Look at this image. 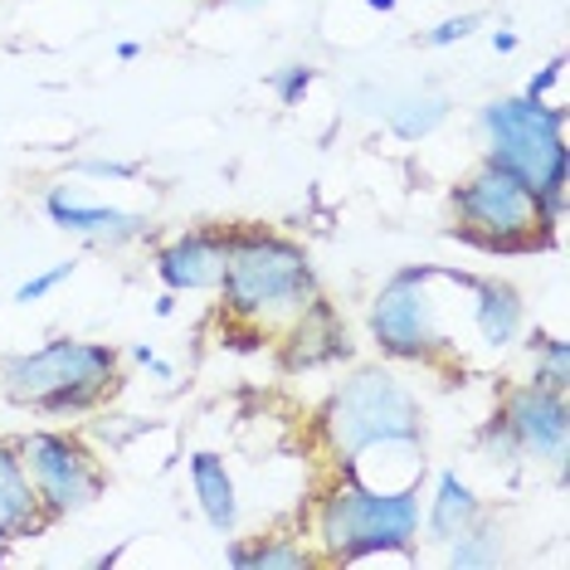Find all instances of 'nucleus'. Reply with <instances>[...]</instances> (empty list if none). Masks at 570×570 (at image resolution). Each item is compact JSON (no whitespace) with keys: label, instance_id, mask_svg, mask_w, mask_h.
I'll list each match as a JSON object with an SVG mask.
<instances>
[{"label":"nucleus","instance_id":"nucleus-1","mask_svg":"<svg viewBox=\"0 0 570 570\" xmlns=\"http://www.w3.org/2000/svg\"><path fill=\"white\" fill-rule=\"evenodd\" d=\"M313 430L342 473H361L375 453H414V459H424V405L381 361L352 366L332 385Z\"/></svg>","mask_w":570,"mask_h":570},{"label":"nucleus","instance_id":"nucleus-2","mask_svg":"<svg viewBox=\"0 0 570 570\" xmlns=\"http://www.w3.org/2000/svg\"><path fill=\"white\" fill-rule=\"evenodd\" d=\"M219 307L254 336H278L322 293L313 254L268 225H229V258L219 278Z\"/></svg>","mask_w":570,"mask_h":570},{"label":"nucleus","instance_id":"nucleus-3","mask_svg":"<svg viewBox=\"0 0 570 570\" xmlns=\"http://www.w3.org/2000/svg\"><path fill=\"white\" fill-rule=\"evenodd\" d=\"M469 283L473 274H459V268H395L366 307V332L375 352L395 366H439V361L469 356L449 322L453 307H463V297H469Z\"/></svg>","mask_w":570,"mask_h":570},{"label":"nucleus","instance_id":"nucleus-4","mask_svg":"<svg viewBox=\"0 0 570 570\" xmlns=\"http://www.w3.org/2000/svg\"><path fill=\"white\" fill-rule=\"evenodd\" d=\"M420 483L381 488L342 473L317 498L313 547L322 566H361L371 556H405L420 541Z\"/></svg>","mask_w":570,"mask_h":570},{"label":"nucleus","instance_id":"nucleus-5","mask_svg":"<svg viewBox=\"0 0 570 570\" xmlns=\"http://www.w3.org/2000/svg\"><path fill=\"white\" fill-rule=\"evenodd\" d=\"M478 147L483 161L522 176L537 190L541 210L556 229L566 219L570 196V147H566V108L547 98H488L478 108Z\"/></svg>","mask_w":570,"mask_h":570},{"label":"nucleus","instance_id":"nucleus-6","mask_svg":"<svg viewBox=\"0 0 570 570\" xmlns=\"http://www.w3.org/2000/svg\"><path fill=\"white\" fill-rule=\"evenodd\" d=\"M122 356L108 342L83 336H49L45 346L16 352L0 361V395L10 405L55 414V420H83L118 391Z\"/></svg>","mask_w":570,"mask_h":570},{"label":"nucleus","instance_id":"nucleus-7","mask_svg":"<svg viewBox=\"0 0 570 570\" xmlns=\"http://www.w3.org/2000/svg\"><path fill=\"white\" fill-rule=\"evenodd\" d=\"M453 210V235L478 244L488 254H522V249H541L556 225L541 210L537 190L522 176L502 171V166L483 161L473 176H463L449 196Z\"/></svg>","mask_w":570,"mask_h":570},{"label":"nucleus","instance_id":"nucleus-8","mask_svg":"<svg viewBox=\"0 0 570 570\" xmlns=\"http://www.w3.org/2000/svg\"><path fill=\"white\" fill-rule=\"evenodd\" d=\"M20 463L30 473L40 508L49 512V522L79 517L102 498V463L98 453L69 430H30L16 439Z\"/></svg>","mask_w":570,"mask_h":570},{"label":"nucleus","instance_id":"nucleus-9","mask_svg":"<svg viewBox=\"0 0 570 570\" xmlns=\"http://www.w3.org/2000/svg\"><path fill=\"white\" fill-rule=\"evenodd\" d=\"M498 420L512 430L517 449L527 463H551L556 473H566V449H570V400L566 391H551L541 381H517L502 391Z\"/></svg>","mask_w":570,"mask_h":570},{"label":"nucleus","instance_id":"nucleus-10","mask_svg":"<svg viewBox=\"0 0 570 570\" xmlns=\"http://www.w3.org/2000/svg\"><path fill=\"white\" fill-rule=\"evenodd\" d=\"M45 215L49 225L63 235L94 244V249H127V244L151 235V215L147 210H127V205H108L98 196H88L73 180H55L45 190Z\"/></svg>","mask_w":570,"mask_h":570},{"label":"nucleus","instance_id":"nucleus-11","mask_svg":"<svg viewBox=\"0 0 570 570\" xmlns=\"http://www.w3.org/2000/svg\"><path fill=\"white\" fill-rule=\"evenodd\" d=\"M352 352H356L352 327L336 313V303H327V293H317L313 303L278 332V361H283V371H293V375L327 371L336 361H352Z\"/></svg>","mask_w":570,"mask_h":570},{"label":"nucleus","instance_id":"nucleus-12","mask_svg":"<svg viewBox=\"0 0 570 570\" xmlns=\"http://www.w3.org/2000/svg\"><path fill=\"white\" fill-rule=\"evenodd\" d=\"M225 258H229V225H196L180 229L157 249V278L161 288L180 293H215L225 278Z\"/></svg>","mask_w":570,"mask_h":570},{"label":"nucleus","instance_id":"nucleus-13","mask_svg":"<svg viewBox=\"0 0 570 570\" xmlns=\"http://www.w3.org/2000/svg\"><path fill=\"white\" fill-rule=\"evenodd\" d=\"M356 108L371 112V118L385 122V132L400 137V141H424L434 137L439 127L449 122V94L420 83V88H371V83H356Z\"/></svg>","mask_w":570,"mask_h":570},{"label":"nucleus","instance_id":"nucleus-14","mask_svg":"<svg viewBox=\"0 0 570 570\" xmlns=\"http://www.w3.org/2000/svg\"><path fill=\"white\" fill-rule=\"evenodd\" d=\"M469 327H473V346L488 356H508L527 332V303L508 278L498 274H473L469 288Z\"/></svg>","mask_w":570,"mask_h":570},{"label":"nucleus","instance_id":"nucleus-15","mask_svg":"<svg viewBox=\"0 0 570 570\" xmlns=\"http://www.w3.org/2000/svg\"><path fill=\"white\" fill-rule=\"evenodd\" d=\"M186 478H190V498H196V508H200L205 522H210V531H219V537H235L244 508H239L235 469H229L225 453L196 449L186 459Z\"/></svg>","mask_w":570,"mask_h":570},{"label":"nucleus","instance_id":"nucleus-16","mask_svg":"<svg viewBox=\"0 0 570 570\" xmlns=\"http://www.w3.org/2000/svg\"><path fill=\"white\" fill-rule=\"evenodd\" d=\"M49 527V512L40 508L30 473L20 463V449L0 439V551L16 547L24 537H40Z\"/></svg>","mask_w":570,"mask_h":570},{"label":"nucleus","instance_id":"nucleus-17","mask_svg":"<svg viewBox=\"0 0 570 570\" xmlns=\"http://www.w3.org/2000/svg\"><path fill=\"white\" fill-rule=\"evenodd\" d=\"M488 508H483V498L473 492V483L463 478L459 469H439L434 473V492H430V502H424V512H420V531L430 541H439V547H449L453 537H463L473 522H483Z\"/></svg>","mask_w":570,"mask_h":570},{"label":"nucleus","instance_id":"nucleus-18","mask_svg":"<svg viewBox=\"0 0 570 570\" xmlns=\"http://www.w3.org/2000/svg\"><path fill=\"white\" fill-rule=\"evenodd\" d=\"M225 561L235 570H307V566H322L317 551L307 541L288 537V531H268V537H254V541H229Z\"/></svg>","mask_w":570,"mask_h":570},{"label":"nucleus","instance_id":"nucleus-19","mask_svg":"<svg viewBox=\"0 0 570 570\" xmlns=\"http://www.w3.org/2000/svg\"><path fill=\"white\" fill-rule=\"evenodd\" d=\"M502 561H508V531L498 522H488V517L444 547V566H453V570H492Z\"/></svg>","mask_w":570,"mask_h":570},{"label":"nucleus","instance_id":"nucleus-20","mask_svg":"<svg viewBox=\"0 0 570 570\" xmlns=\"http://www.w3.org/2000/svg\"><path fill=\"white\" fill-rule=\"evenodd\" d=\"M531 352V381L551 385V391H570V342L551 332H537L527 342Z\"/></svg>","mask_w":570,"mask_h":570},{"label":"nucleus","instance_id":"nucleus-21","mask_svg":"<svg viewBox=\"0 0 570 570\" xmlns=\"http://www.w3.org/2000/svg\"><path fill=\"white\" fill-rule=\"evenodd\" d=\"M473 449H478V459H483L488 469H498V473H517L527 463L522 449H517V439H512V430L498 420V410H492L488 420L473 430Z\"/></svg>","mask_w":570,"mask_h":570},{"label":"nucleus","instance_id":"nucleus-22","mask_svg":"<svg viewBox=\"0 0 570 570\" xmlns=\"http://www.w3.org/2000/svg\"><path fill=\"white\" fill-rule=\"evenodd\" d=\"M313 83H317V69L307 59H293V63H283V69L268 73V94H274L283 108H303V98L313 94Z\"/></svg>","mask_w":570,"mask_h":570},{"label":"nucleus","instance_id":"nucleus-23","mask_svg":"<svg viewBox=\"0 0 570 570\" xmlns=\"http://www.w3.org/2000/svg\"><path fill=\"white\" fill-rule=\"evenodd\" d=\"M483 30V10H463V16H444L439 24H430V30L420 35L424 49H453L463 40H473V35Z\"/></svg>","mask_w":570,"mask_h":570},{"label":"nucleus","instance_id":"nucleus-24","mask_svg":"<svg viewBox=\"0 0 570 570\" xmlns=\"http://www.w3.org/2000/svg\"><path fill=\"white\" fill-rule=\"evenodd\" d=\"M73 274H79V258H59V264H49V268H40V274H30L16 288V303L20 307H30V303H45L55 288H63Z\"/></svg>","mask_w":570,"mask_h":570},{"label":"nucleus","instance_id":"nucleus-25","mask_svg":"<svg viewBox=\"0 0 570 570\" xmlns=\"http://www.w3.org/2000/svg\"><path fill=\"white\" fill-rule=\"evenodd\" d=\"M69 176H88V180H112V186H132L141 176L137 161H118V157H79L69 166Z\"/></svg>","mask_w":570,"mask_h":570},{"label":"nucleus","instance_id":"nucleus-26","mask_svg":"<svg viewBox=\"0 0 570 570\" xmlns=\"http://www.w3.org/2000/svg\"><path fill=\"white\" fill-rule=\"evenodd\" d=\"M127 356H132L141 371H151V375H157V381H176V366H171V361H161V356L151 352L147 342H137V346H132V352H127Z\"/></svg>","mask_w":570,"mask_h":570},{"label":"nucleus","instance_id":"nucleus-27","mask_svg":"<svg viewBox=\"0 0 570 570\" xmlns=\"http://www.w3.org/2000/svg\"><path fill=\"white\" fill-rule=\"evenodd\" d=\"M561 79H566V59H561V55H556V59L547 63V69H541V73H537V79H531V83H527V98H547V88H556V83H561Z\"/></svg>","mask_w":570,"mask_h":570},{"label":"nucleus","instance_id":"nucleus-28","mask_svg":"<svg viewBox=\"0 0 570 570\" xmlns=\"http://www.w3.org/2000/svg\"><path fill=\"white\" fill-rule=\"evenodd\" d=\"M488 45H492V55H517L522 35H517V30H492V35H488Z\"/></svg>","mask_w":570,"mask_h":570},{"label":"nucleus","instance_id":"nucleus-29","mask_svg":"<svg viewBox=\"0 0 570 570\" xmlns=\"http://www.w3.org/2000/svg\"><path fill=\"white\" fill-rule=\"evenodd\" d=\"M171 313H176V293L166 288V293L157 297V317H171Z\"/></svg>","mask_w":570,"mask_h":570},{"label":"nucleus","instance_id":"nucleus-30","mask_svg":"<svg viewBox=\"0 0 570 570\" xmlns=\"http://www.w3.org/2000/svg\"><path fill=\"white\" fill-rule=\"evenodd\" d=\"M118 59H122V63L141 59V45H137V40H122V45H118Z\"/></svg>","mask_w":570,"mask_h":570},{"label":"nucleus","instance_id":"nucleus-31","mask_svg":"<svg viewBox=\"0 0 570 570\" xmlns=\"http://www.w3.org/2000/svg\"><path fill=\"white\" fill-rule=\"evenodd\" d=\"M366 6H371V10H375V16H391V10H395V6H400V0H366Z\"/></svg>","mask_w":570,"mask_h":570},{"label":"nucleus","instance_id":"nucleus-32","mask_svg":"<svg viewBox=\"0 0 570 570\" xmlns=\"http://www.w3.org/2000/svg\"><path fill=\"white\" fill-rule=\"evenodd\" d=\"M225 6H239V10H254V6H264V0H225Z\"/></svg>","mask_w":570,"mask_h":570},{"label":"nucleus","instance_id":"nucleus-33","mask_svg":"<svg viewBox=\"0 0 570 570\" xmlns=\"http://www.w3.org/2000/svg\"><path fill=\"white\" fill-rule=\"evenodd\" d=\"M0 561H6V551H0Z\"/></svg>","mask_w":570,"mask_h":570}]
</instances>
